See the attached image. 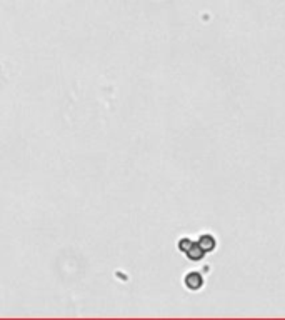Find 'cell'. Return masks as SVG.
Instances as JSON below:
<instances>
[{
	"mask_svg": "<svg viewBox=\"0 0 285 320\" xmlns=\"http://www.w3.org/2000/svg\"><path fill=\"white\" fill-rule=\"evenodd\" d=\"M185 284L189 289H192V290H197V289L202 287V284H204V280H202V277L198 275L197 272H192L189 274V275L185 277Z\"/></svg>",
	"mask_w": 285,
	"mask_h": 320,
	"instance_id": "1",
	"label": "cell"
},
{
	"mask_svg": "<svg viewBox=\"0 0 285 320\" xmlns=\"http://www.w3.org/2000/svg\"><path fill=\"white\" fill-rule=\"evenodd\" d=\"M198 245H200L202 250L207 254V252H210V250H213V248H215V240H213V237H210V235H202Z\"/></svg>",
	"mask_w": 285,
	"mask_h": 320,
	"instance_id": "2",
	"label": "cell"
},
{
	"mask_svg": "<svg viewBox=\"0 0 285 320\" xmlns=\"http://www.w3.org/2000/svg\"><path fill=\"white\" fill-rule=\"evenodd\" d=\"M204 255H205V252L202 250V247L198 245V244H194V245L190 247V250L187 252V257L192 259V260H200Z\"/></svg>",
	"mask_w": 285,
	"mask_h": 320,
	"instance_id": "3",
	"label": "cell"
},
{
	"mask_svg": "<svg viewBox=\"0 0 285 320\" xmlns=\"http://www.w3.org/2000/svg\"><path fill=\"white\" fill-rule=\"evenodd\" d=\"M192 245H194L192 240H189V239H182V240H180V244H179V248H180V250H182V252H185V254H187V252L190 250V247H192Z\"/></svg>",
	"mask_w": 285,
	"mask_h": 320,
	"instance_id": "4",
	"label": "cell"
}]
</instances>
